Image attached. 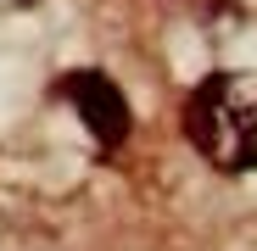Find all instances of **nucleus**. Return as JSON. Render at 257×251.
Wrapping results in <instances>:
<instances>
[{
    "mask_svg": "<svg viewBox=\"0 0 257 251\" xmlns=\"http://www.w3.org/2000/svg\"><path fill=\"white\" fill-rule=\"evenodd\" d=\"M62 95L73 101V112L84 117V129L95 134L101 151H117V145L128 140V129H135V112H128L123 90H117V84H112L101 67H78V73H67V78H62Z\"/></svg>",
    "mask_w": 257,
    "mask_h": 251,
    "instance_id": "nucleus-2",
    "label": "nucleus"
},
{
    "mask_svg": "<svg viewBox=\"0 0 257 251\" xmlns=\"http://www.w3.org/2000/svg\"><path fill=\"white\" fill-rule=\"evenodd\" d=\"M185 140L218 167L251 173L257 167V78L218 67L185 95Z\"/></svg>",
    "mask_w": 257,
    "mask_h": 251,
    "instance_id": "nucleus-1",
    "label": "nucleus"
}]
</instances>
